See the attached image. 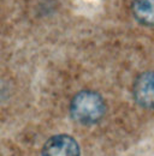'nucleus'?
<instances>
[{
	"label": "nucleus",
	"mask_w": 154,
	"mask_h": 156,
	"mask_svg": "<svg viewBox=\"0 0 154 156\" xmlns=\"http://www.w3.org/2000/svg\"><path fill=\"white\" fill-rule=\"evenodd\" d=\"M104 113V100L94 91H82L71 101V115L79 124H94L102 118Z\"/></svg>",
	"instance_id": "nucleus-1"
},
{
	"label": "nucleus",
	"mask_w": 154,
	"mask_h": 156,
	"mask_svg": "<svg viewBox=\"0 0 154 156\" xmlns=\"http://www.w3.org/2000/svg\"><path fill=\"white\" fill-rule=\"evenodd\" d=\"M42 156H79V147L72 137L58 135L46 142Z\"/></svg>",
	"instance_id": "nucleus-2"
},
{
	"label": "nucleus",
	"mask_w": 154,
	"mask_h": 156,
	"mask_svg": "<svg viewBox=\"0 0 154 156\" xmlns=\"http://www.w3.org/2000/svg\"><path fill=\"white\" fill-rule=\"evenodd\" d=\"M136 102L145 108H154V72L142 73L134 85Z\"/></svg>",
	"instance_id": "nucleus-3"
},
{
	"label": "nucleus",
	"mask_w": 154,
	"mask_h": 156,
	"mask_svg": "<svg viewBox=\"0 0 154 156\" xmlns=\"http://www.w3.org/2000/svg\"><path fill=\"white\" fill-rule=\"evenodd\" d=\"M133 12L140 23L154 27V0H134Z\"/></svg>",
	"instance_id": "nucleus-4"
}]
</instances>
